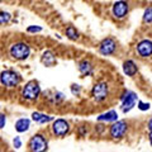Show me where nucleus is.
Masks as SVG:
<instances>
[{"label": "nucleus", "instance_id": "1", "mask_svg": "<svg viewBox=\"0 0 152 152\" xmlns=\"http://www.w3.org/2000/svg\"><path fill=\"white\" fill-rule=\"evenodd\" d=\"M42 93H43V90H42L39 81L32 79L23 84V86L19 90V99L23 104L33 105L42 99Z\"/></svg>", "mask_w": 152, "mask_h": 152}, {"label": "nucleus", "instance_id": "2", "mask_svg": "<svg viewBox=\"0 0 152 152\" xmlns=\"http://www.w3.org/2000/svg\"><path fill=\"white\" fill-rule=\"evenodd\" d=\"M131 129H132V126L128 119H118L117 122L108 126L107 137L112 142H121L129 136Z\"/></svg>", "mask_w": 152, "mask_h": 152}, {"label": "nucleus", "instance_id": "3", "mask_svg": "<svg viewBox=\"0 0 152 152\" xmlns=\"http://www.w3.org/2000/svg\"><path fill=\"white\" fill-rule=\"evenodd\" d=\"M112 95V86L108 80H98L90 89V99L94 104H104Z\"/></svg>", "mask_w": 152, "mask_h": 152}, {"label": "nucleus", "instance_id": "4", "mask_svg": "<svg viewBox=\"0 0 152 152\" xmlns=\"http://www.w3.org/2000/svg\"><path fill=\"white\" fill-rule=\"evenodd\" d=\"M23 76L15 69H4L0 71V85L5 90H15L20 86Z\"/></svg>", "mask_w": 152, "mask_h": 152}, {"label": "nucleus", "instance_id": "5", "mask_svg": "<svg viewBox=\"0 0 152 152\" xmlns=\"http://www.w3.org/2000/svg\"><path fill=\"white\" fill-rule=\"evenodd\" d=\"M50 137L43 131H38L29 137L27 142V152H48Z\"/></svg>", "mask_w": 152, "mask_h": 152}, {"label": "nucleus", "instance_id": "6", "mask_svg": "<svg viewBox=\"0 0 152 152\" xmlns=\"http://www.w3.org/2000/svg\"><path fill=\"white\" fill-rule=\"evenodd\" d=\"M8 55L14 61H26L32 55V46L26 41H15L10 43L8 48Z\"/></svg>", "mask_w": 152, "mask_h": 152}, {"label": "nucleus", "instance_id": "7", "mask_svg": "<svg viewBox=\"0 0 152 152\" xmlns=\"http://www.w3.org/2000/svg\"><path fill=\"white\" fill-rule=\"evenodd\" d=\"M72 123L66 118H55L53 122L50 124V134L53 138H65L72 133Z\"/></svg>", "mask_w": 152, "mask_h": 152}, {"label": "nucleus", "instance_id": "8", "mask_svg": "<svg viewBox=\"0 0 152 152\" xmlns=\"http://www.w3.org/2000/svg\"><path fill=\"white\" fill-rule=\"evenodd\" d=\"M119 109L123 114H128L138 103V94L129 89H123L119 94Z\"/></svg>", "mask_w": 152, "mask_h": 152}, {"label": "nucleus", "instance_id": "9", "mask_svg": "<svg viewBox=\"0 0 152 152\" xmlns=\"http://www.w3.org/2000/svg\"><path fill=\"white\" fill-rule=\"evenodd\" d=\"M42 99L48 107H61L66 102V95L57 89H47L42 93Z\"/></svg>", "mask_w": 152, "mask_h": 152}, {"label": "nucleus", "instance_id": "10", "mask_svg": "<svg viewBox=\"0 0 152 152\" xmlns=\"http://www.w3.org/2000/svg\"><path fill=\"white\" fill-rule=\"evenodd\" d=\"M131 5L128 0H117L113 3V5L110 8V14L112 17L118 22H122L129 15Z\"/></svg>", "mask_w": 152, "mask_h": 152}, {"label": "nucleus", "instance_id": "11", "mask_svg": "<svg viewBox=\"0 0 152 152\" xmlns=\"http://www.w3.org/2000/svg\"><path fill=\"white\" fill-rule=\"evenodd\" d=\"M117 50H118V41L112 36L103 38L98 45V53L104 57L113 56L117 52Z\"/></svg>", "mask_w": 152, "mask_h": 152}, {"label": "nucleus", "instance_id": "12", "mask_svg": "<svg viewBox=\"0 0 152 152\" xmlns=\"http://www.w3.org/2000/svg\"><path fill=\"white\" fill-rule=\"evenodd\" d=\"M134 52L142 60L152 57V39H150V38H142L141 41L137 42V45L134 47Z\"/></svg>", "mask_w": 152, "mask_h": 152}, {"label": "nucleus", "instance_id": "13", "mask_svg": "<svg viewBox=\"0 0 152 152\" xmlns=\"http://www.w3.org/2000/svg\"><path fill=\"white\" fill-rule=\"evenodd\" d=\"M55 117L52 114L41 112V110H34L31 114V121L32 123H36L38 126H50L53 122Z\"/></svg>", "mask_w": 152, "mask_h": 152}, {"label": "nucleus", "instance_id": "14", "mask_svg": "<svg viewBox=\"0 0 152 152\" xmlns=\"http://www.w3.org/2000/svg\"><path fill=\"white\" fill-rule=\"evenodd\" d=\"M77 70L83 77H88V76H93L95 72V65L94 62L88 57H84L77 62Z\"/></svg>", "mask_w": 152, "mask_h": 152}, {"label": "nucleus", "instance_id": "15", "mask_svg": "<svg viewBox=\"0 0 152 152\" xmlns=\"http://www.w3.org/2000/svg\"><path fill=\"white\" fill-rule=\"evenodd\" d=\"M118 119H119V113L117 112V109H109V110L103 112L96 117V122L104 123V124H107V126L117 122Z\"/></svg>", "mask_w": 152, "mask_h": 152}, {"label": "nucleus", "instance_id": "16", "mask_svg": "<svg viewBox=\"0 0 152 152\" xmlns=\"http://www.w3.org/2000/svg\"><path fill=\"white\" fill-rule=\"evenodd\" d=\"M122 71L128 77H134V76L138 74V65H137L134 60L128 58L122 64Z\"/></svg>", "mask_w": 152, "mask_h": 152}, {"label": "nucleus", "instance_id": "17", "mask_svg": "<svg viewBox=\"0 0 152 152\" xmlns=\"http://www.w3.org/2000/svg\"><path fill=\"white\" fill-rule=\"evenodd\" d=\"M41 62L45 67H55L57 65V56L52 50H45L41 55Z\"/></svg>", "mask_w": 152, "mask_h": 152}, {"label": "nucleus", "instance_id": "18", "mask_svg": "<svg viewBox=\"0 0 152 152\" xmlns=\"http://www.w3.org/2000/svg\"><path fill=\"white\" fill-rule=\"evenodd\" d=\"M32 127V121L31 118H27V117H20L18 118L14 123V129L18 134H22V133H27L28 131L31 129Z\"/></svg>", "mask_w": 152, "mask_h": 152}, {"label": "nucleus", "instance_id": "19", "mask_svg": "<svg viewBox=\"0 0 152 152\" xmlns=\"http://www.w3.org/2000/svg\"><path fill=\"white\" fill-rule=\"evenodd\" d=\"M75 134L79 140H85L88 137L91 136V126L89 124L88 122H83L79 123L75 128Z\"/></svg>", "mask_w": 152, "mask_h": 152}, {"label": "nucleus", "instance_id": "20", "mask_svg": "<svg viewBox=\"0 0 152 152\" xmlns=\"http://www.w3.org/2000/svg\"><path fill=\"white\" fill-rule=\"evenodd\" d=\"M107 133H108V126L104 124V123L96 122L91 127V136L95 137V138H103V137H107Z\"/></svg>", "mask_w": 152, "mask_h": 152}, {"label": "nucleus", "instance_id": "21", "mask_svg": "<svg viewBox=\"0 0 152 152\" xmlns=\"http://www.w3.org/2000/svg\"><path fill=\"white\" fill-rule=\"evenodd\" d=\"M65 36H66V38H67V39L74 41V42L80 39V32L76 29V27L71 26V24L65 28Z\"/></svg>", "mask_w": 152, "mask_h": 152}, {"label": "nucleus", "instance_id": "22", "mask_svg": "<svg viewBox=\"0 0 152 152\" xmlns=\"http://www.w3.org/2000/svg\"><path fill=\"white\" fill-rule=\"evenodd\" d=\"M142 22L145 24H151L152 23V5H148L145 8L143 14H142Z\"/></svg>", "mask_w": 152, "mask_h": 152}, {"label": "nucleus", "instance_id": "23", "mask_svg": "<svg viewBox=\"0 0 152 152\" xmlns=\"http://www.w3.org/2000/svg\"><path fill=\"white\" fill-rule=\"evenodd\" d=\"M12 14L7 10H0V26H8L12 22Z\"/></svg>", "mask_w": 152, "mask_h": 152}, {"label": "nucleus", "instance_id": "24", "mask_svg": "<svg viewBox=\"0 0 152 152\" xmlns=\"http://www.w3.org/2000/svg\"><path fill=\"white\" fill-rule=\"evenodd\" d=\"M70 93H71V95H72V96L79 98L80 95H81V93H83V85L72 83V84L70 85Z\"/></svg>", "mask_w": 152, "mask_h": 152}, {"label": "nucleus", "instance_id": "25", "mask_svg": "<svg viewBox=\"0 0 152 152\" xmlns=\"http://www.w3.org/2000/svg\"><path fill=\"white\" fill-rule=\"evenodd\" d=\"M42 31H43V28L38 24H31L26 28V32L28 34H38V33H41Z\"/></svg>", "mask_w": 152, "mask_h": 152}, {"label": "nucleus", "instance_id": "26", "mask_svg": "<svg viewBox=\"0 0 152 152\" xmlns=\"http://www.w3.org/2000/svg\"><path fill=\"white\" fill-rule=\"evenodd\" d=\"M12 145H13V147L15 150H20L22 147H23V140H22V137L19 136V134L14 136L13 140H12Z\"/></svg>", "mask_w": 152, "mask_h": 152}, {"label": "nucleus", "instance_id": "27", "mask_svg": "<svg viewBox=\"0 0 152 152\" xmlns=\"http://www.w3.org/2000/svg\"><path fill=\"white\" fill-rule=\"evenodd\" d=\"M150 108H151V104L148 102L138 100V103H137V109L140 112H147V110H150Z\"/></svg>", "mask_w": 152, "mask_h": 152}, {"label": "nucleus", "instance_id": "28", "mask_svg": "<svg viewBox=\"0 0 152 152\" xmlns=\"http://www.w3.org/2000/svg\"><path fill=\"white\" fill-rule=\"evenodd\" d=\"M8 123V117L5 113H1L0 112V129H4Z\"/></svg>", "mask_w": 152, "mask_h": 152}, {"label": "nucleus", "instance_id": "29", "mask_svg": "<svg viewBox=\"0 0 152 152\" xmlns=\"http://www.w3.org/2000/svg\"><path fill=\"white\" fill-rule=\"evenodd\" d=\"M145 127H146V131H147V132H152V115L146 121Z\"/></svg>", "mask_w": 152, "mask_h": 152}, {"label": "nucleus", "instance_id": "30", "mask_svg": "<svg viewBox=\"0 0 152 152\" xmlns=\"http://www.w3.org/2000/svg\"><path fill=\"white\" fill-rule=\"evenodd\" d=\"M147 140H148V143L152 148V132H148V134H147Z\"/></svg>", "mask_w": 152, "mask_h": 152}]
</instances>
